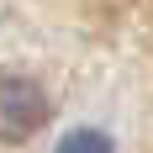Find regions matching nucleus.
<instances>
[{
    "instance_id": "1",
    "label": "nucleus",
    "mask_w": 153,
    "mask_h": 153,
    "mask_svg": "<svg viewBox=\"0 0 153 153\" xmlns=\"http://www.w3.org/2000/svg\"><path fill=\"white\" fill-rule=\"evenodd\" d=\"M48 122V95L27 74H0V143H27Z\"/></svg>"
},
{
    "instance_id": "2",
    "label": "nucleus",
    "mask_w": 153,
    "mask_h": 153,
    "mask_svg": "<svg viewBox=\"0 0 153 153\" xmlns=\"http://www.w3.org/2000/svg\"><path fill=\"white\" fill-rule=\"evenodd\" d=\"M53 153H111V137H106V132H95V127H74Z\"/></svg>"
}]
</instances>
